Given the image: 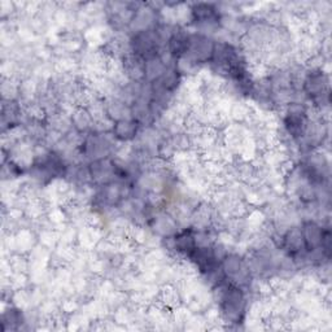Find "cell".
<instances>
[{"mask_svg":"<svg viewBox=\"0 0 332 332\" xmlns=\"http://www.w3.org/2000/svg\"><path fill=\"white\" fill-rule=\"evenodd\" d=\"M222 309L228 318H238L244 312V296L236 287H228L222 296Z\"/></svg>","mask_w":332,"mask_h":332,"instance_id":"obj_1","label":"cell"},{"mask_svg":"<svg viewBox=\"0 0 332 332\" xmlns=\"http://www.w3.org/2000/svg\"><path fill=\"white\" fill-rule=\"evenodd\" d=\"M216 9L211 8V6L208 4H200L196 6L194 9L195 20L199 22H210L214 17H216Z\"/></svg>","mask_w":332,"mask_h":332,"instance_id":"obj_2","label":"cell"},{"mask_svg":"<svg viewBox=\"0 0 332 332\" xmlns=\"http://www.w3.org/2000/svg\"><path fill=\"white\" fill-rule=\"evenodd\" d=\"M134 124H131V122H121V124H118V126H117V130H115V132H117V136H120V138H124V134H126V138L127 136H131V134H134L135 132V129H134V126H132Z\"/></svg>","mask_w":332,"mask_h":332,"instance_id":"obj_3","label":"cell"}]
</instances>
